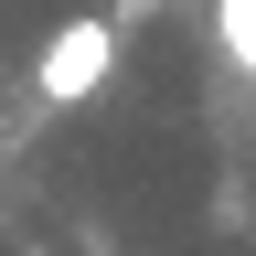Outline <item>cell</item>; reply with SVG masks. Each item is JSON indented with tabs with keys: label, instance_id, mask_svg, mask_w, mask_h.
Returning <instances> with one entry per match:
<instances>
[{
	"label": "cell",
	"instance_id": "6da1fadb",
	"mask_svg": "<svg viewBox=\"0 0 256 256\" xmlns=\"http://www.w3.org/2000/svg\"><path fill=\"white\" fill-rule=\"evenodd\" d=\"M107 75H118V22H107V11L54 22V43L32 54V96H43V107H86Z\"/></svg>",
	"mask_w": 256,
	"mask_h": 256
},
{
	"label": "cell",
	"instance_id": "7a4b0ae2",
	"mask_svg": "<svg viewBox=\"0 0 256 256\" xmlns=\"http://www.w3.org/2000/svg\"><path fill=\"white\" fill-rule=\"evenodd\" d=\"M214 32H224V54L256 75V0H214Z\"/></svg>",
	"mask_w": 256,
	"mask_h": 256
}]
</instances>
